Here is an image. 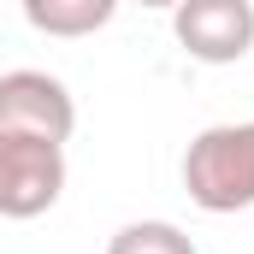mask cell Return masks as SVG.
I'll use <instances>...</instances> for the list:
<instances>
[{
	"instance_id": "cell-1",
	"label": "cell",
	"mask_w": 254,
	"mask_h": 254,
	"mask_svg": "<svg viewBox=\"0 0 254 254\" xmlns=\"http://www.w3.org/2000/svg\"><path fill=\"white\" fill-rule=\"evenodd\" d=\"M184 190L201 213L254 207V125H207L184 148Z\"/></svg>"
},
{
	"instance_id": "cell-2",
	"label": "cell",
	"mask_w": 254,
	"mask_h": 254,
	"mask_svg": "<svg viewBox=\"0 0 254 254\" xmlns=\"http://www.w3.org/2000/svg\"><path fill=\"white\" fill-rule=\"evenodd\" d=\"M65 190V148L0 130V219H42Z\"/></svg>"
},
{
	"instance_id": "cell-3",
	"label": "cell",
	"mask_w": 254,
	"mask_h": 254,
	"mask_svg": "<svg viewBox=\"0 0 254 254\" xmlns=\"http://www.w3.org/2000/svg\"><path fill=\"white\" fill-rule=\"evenodd\" d=\"M172 36L201 65H237L254 48V0H178Z\"/></svg>"
},
{
	"instance_id": "cell-4",
	"label": "cell",
	"mask_w": 254,
	"mask_h": 254,
	"mask_svg": "<svg viewBox=\"0 0 254 254\" xmlns=\"http://www.w3.org/2000/svg\"><path fill=\"white\" fill-rule=\"evenodd\" d=\"M0 130H18V136H48V142H60L77 130V101H71V89H65L60 77H48V71H6L0 77Z\"/></svg>"
},
{
	"instance_id": "cell-5",
	"label": "cell",
	"mask_w": 254,
	"mask_h": 254,
	"mask_svg": "<svg viewBox=\"0 0 254 254\" xmlns=\"http://www.w3.org/2000/svg\"><path fill=\"white\" fill-rule=\"evenodd\" d=\"M113 12H119V0H24L30 30L60 36V42H77V36L107 30V24H113Z\"/></svg>"
},
{
	"instance_id": "cell-6",
	"label": "cell",
	"mask_w": 254,
	"mask_h": 254,
	"mask_svg": "<svg viewBox=\"0 0 254 254\" xmlns=\"http://www.w3.org/2000/svg\"><path fill=\"white\" fill-rule=\"evenodd\" d=\"M107 254H201V249H195L172 219H136L125 231H113Z\"/></svg>"
},
{
	"instance_id": "cell-7",
	"label": "cell",
	"mask_w": 254,
	"mask_h": 254,
	"mask_svg": "<svg viewBox=\"0 0 254 254\" xmlns=\"http://www.w3.org/2000/svg\"><path fill=\"white\" fill-rule=\"evenodd\" d=\"M136 6H160V12H172V6H178V0H136Z\"/></svg>"
}]
</instances>
